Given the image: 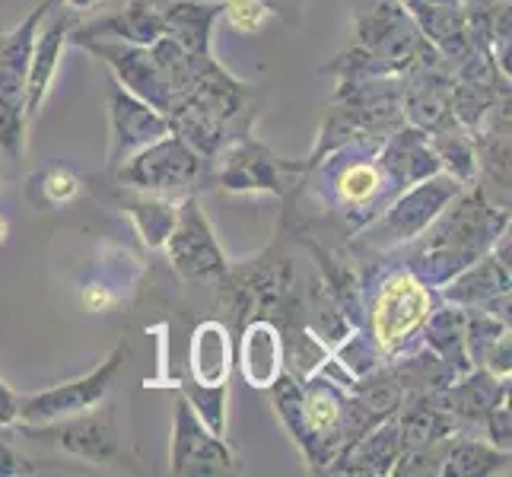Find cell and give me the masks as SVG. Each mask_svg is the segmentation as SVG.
<instances>
[{
  "mask_svg": "<svg viewBox=\"0 0 512 477\" xmlns=\"http://www.w3.org/2000/svg\"><path fill=\"white\" fill-rule=\"evenodd\" d=\"M128 347L118 344L112 350V357L105 360L96 373L83 376L77 382H67V385H58L51 388V392H42V395H26L16 401V414L23 420H58V417H70V414H80L86 408H93V404L105 395V388L115 379L121 360H125Z\"/></svg>",
  "mask_w": 512,
  "mask_h": 477,
  "instance_id": "cell-1",
  "label": "cell"
},
{
  "mask_svg": "<svg viewBox=\"0 0 512 477\" xmlns=\"http://www.w3.org/2000/svg\"><path fill=\"white\" fill-rule=\"evenodd\" d=\"M376 191V169L373 166H353L341 179V194L347 201H363Z\"/></svg>",
  "mask_w": 512,
  "mask_h": 477,
  "instance_id": "cell-10",
  "label": "cell"
},
{
  "mask_svg": "<svg viewBox=\"0 0 512 477\" xmlns=\"http://www.w3.org/2000/svg\"><path fill=\"white\" fill-rule=\"evenodd\" d=\"M70 4H74V7H90L93 0H70Z\"/></svg>",
  "mask_w": 512,
  "mask_h": 477,
  "instance_id": "cell-15",
  "label": "cell"
},
{
  "mask_svg": "<svg viewBox=\"0 0 512 477\" xmlns=\"http://www.w3.org/2000/svg\"><path fill=\"white\" fill-rule=\"evenodd\" d=\"M7 233H10V226H7V220H4V214H0V245H4V239H7Z\"/></svg>",
  "mask_w": 512,
  "mask_h": 477,
  "instance_id": "cell-14",
  "label": "cell"
},
{
  "mask_svg": "<svg viewBox=\"0 0 512 477\" xmlns=\"http://www.w3.org/2000/svg\"><path fill=\"white\" fill-rule=\"evenodd\" d=\"M115 303V296L109 293V287H86L83 290V306L93 312H105Z\"/></svg>",
  "mask_w": 512,
  "mask_h": 477,
  "instance_id": "cell-11",
  "label": "cell"
},
{
  "mask_svg": "<svg viewBox=\"0 0 512 477\" xmlns=\"http://www.w3.org/2000/svg\"><path fill=\"white\" fill-rule=\"evenodd\" d=\"M64 32H67V20L55 23L51 29L42 32L39 45H32V58H29V77H26V102H29V115H35L42 109V99L45 90L51 83V74L58 67V55H61V45H64Z\"/></svg>",
  "mask_w": 512,
  "mask_h": 477,
  "instance_id": "cell-7",
  "label": "cell"
},
{
  "mask_svg": "<svg viewBox=\"0 0 512 477\" xmlns=\"http://www.w3.org/2000/svg\"><path fill=\"white\" fill-rule=\"evenodd\" d=\"M39 188L45 194L48 204H70L74 198H80L83 194V179L80 175H74L70 169H48L42 179H39Z\"/></svg>",
  "mask_w": 512,
  "mask_h": 477,
  "instance_id": "cell-8",
  "label": "cell"
},
{
  "mask_svg": "<svg viewBox=\"0 0 512 477\" xmlns=\"http://www.w3.org/2000/svg\"><path fill=\"white\" fill-rule=\"evenodd\" d=\"M39 439H51L61 449L90 458V462H118V430L112 411H96L77 417L74 423H61L58 430H29Z\"/></svg>",
  "mask_w": 512,
  "mask_h": 477,
  "instance_id": "cell-3",
  "label": "cell"
},
{
  "mask_svg": "<svg viewBox=\"0 0 512 477\" xmlns=\"http://www.w3.org/2000/svg\"><path fill=\"white\" fill-rule=\"evenodd\" d=\"M172 261L179 264L185 274H207V271L223 268L217 245L210 242L204 229V220L194 214V204L185 207L179 233H172Z\"/></svg>",
  "mask_w": 512,
  "mask_h": 477,
  "instance_id": "cell-4",
  "label": "cell"
},
{
  "mask_svg": "<svg viewBox=\"0 0 512 477\" xmlns=\"http://www.w3.org/2000/svg\"><path fill=\"white\" fill-rule=\"evenodd\" d=\"M13 417H16V398L7 392L4 385H0V423H7Z\"/></svg>",
  "mask_w": 512,
  "mask_h": 477,
  "instance_id": "cell-13",
  "label": "cell"
},
{
  "mask_svg": "<svg viewBox=\"0 0 512 477\" xmlns=\"http://www.w3.org/2000/svg\"><path fill=\"white\" fill-rule=\"evenodd\" d=\"M194 172H198V163H194V156L182 144H163L140 159L137 182L153 188H169L188 182Z\"/></svg>",
  "mask_w": 512,
  "mask_h": 477,
  "instance_id": "cell-6",
  "label": "cell"
},
{
  "mask_svg": "<svg viewBox=\"0 0 512 477\" xmlns=\"http://www.w3.org/2000/svg\"><path fill=\"white\" fill-rule=\"evenodd\" d=\"M226 13H229V23L242 32H255L268 23V7L261 4V0H229L226 4Z\"/></svg>",
  "mask_w": 512,
  "mask_h": 477,
  "instance_id": "cell-9",
  "label": "cell"
},
{
  "mask_svg": "<svg viewBox=\"0 0 512 477\" xmlns=\"http://www.w3.org/2000/svg\"><path fill=\"white\" fill-rule=\"evenodd\" d=\"M20 471H26V462L0 439V474H20Z\"/></svg>",
  "mask_w": 512,
  "mask_h": 477,
  "instance_id": "cell-12",
  "label": "cell"
},
{
  "mask_svg": "<svg viewBox=\"0 0 512 477\" xmlns=\"http://www.w3.org/2000/svg\"><path fill=\"white\" fill-rule=\"evenodd\" d=\"M179 439H175V452H172V471H226L233 465L229 452L217 443V439H204L198 446V423L188 414L185 404H179Z\"/></svg>",
  "mask_w": 512,
  "mask_h": 477,
  "instance_id": "cell-5",
  "label": "cell"
},
{
  "mask_svg": "<svg viewBox=\"0 0 512 477\" xmlns=\"http://www.w3.org/2000/svg\"><path fill=\"white\" fill-rule=\"evenodd\" d=\"M430 309V296L414 277L398 274L385 284L376 303V341L379 347H395Z\"/></svg>",
  "mask_w": 512,
  "mask_h": 477,
  "instance_id": "cell-2",
  "label": "cell"
}]
</instances>
